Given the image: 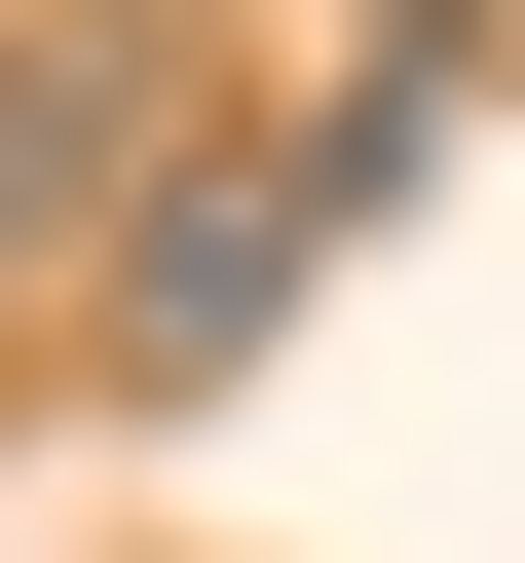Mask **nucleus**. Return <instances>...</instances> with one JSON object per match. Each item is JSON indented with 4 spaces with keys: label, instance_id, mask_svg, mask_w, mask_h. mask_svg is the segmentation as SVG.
<instances>
[{
    "label": "nucleus",
    "instance_id": "1",
    "mask_svg": "<svg viewBox=\"0 0 525 563\" xmlns=\"http://www.w3.org/2000/svg\"><path fill=\"white\" fill-rule=\"evenodd\" d=\"M150 151H188V38H150V0H38V38H0V301H38V263H113Z\"/></svg>",
    "mask_w": 525,
    "mask_h": 563
},
{
    "label": "nucleus",
    "instance_id": "2",
    "mask_svg": "<svg viewBox=\"0 0 525 563\" xmlns=\"http://www.w3.org/2000/svg\"><path fill=\"white\" fill-rule=\"evenodd\" d=\"M301 263H338V151H188V188L113 225V376H225Z\"/></svg>",
    "mask_w": 525,
    "mask_h": 563
}]
</instances>
